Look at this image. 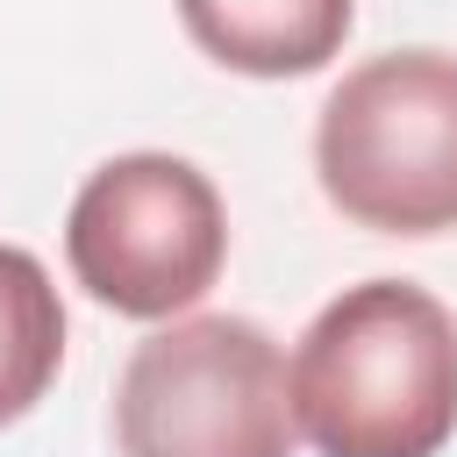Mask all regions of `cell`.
<instances>
[{
	"label": "cell",
	"instance_id": "6da1fadb",
	"mask_svg": "<svg viewBox=\"0 0 457 457\" xmlns=\"http://www.w3.org/2000/svg\"><path fill=\"white\" fill-rule=\"evenodd\" d=\"M286 378L314 457H443L457 436V314L414 278L343 286L293 343Z\"/></svg>",
	"mask_w": 457,
	"mask_h": 457
},
{
	"label": "cell",
	"instance_id": "7a4b0ae2",
	"mask_svg": "<svg viewBox=\"0 0 457 457\" xmlns=\"http://www.w3.org/2000/svg\"><path fill=\"white\" fill-rule=\"evenodd\" d=\"M328 207L371 236L457 228V50H386L343 71L314 121Z\"/></svg>",
	"mask_w": 457,
	"mask_h": 457
},
{
	"label": "cell",
	"instance_id": "3957f363",
	"mask_svg": "<svg viewBox=\"0 0 457 457\" xmlns=\"http://www.w3.org/2000/svg\"><path fill=\"white\" fill-rule=\"evenodd\" d=\"M293 443L286 350L250 314H179L114 378L121 457H293Z\"/></svg>",
	"mask_w": 457,
	"mask_h": 457
},
{
	"label": "cell",
	"instance_id": "277c9868",
	"mask_svg": "<svg viewBox=\"0 0 457 457\" xmlns=\"http://www.w3.org/2000/svg\"><path fill=\"white\" fill-rule=\"evenodd\" d=\"M64 264L100 307L129 321H179L228 264V207L193 157H107L71 193Z\"/></svg>",
	"mask_w": 457,
	"mask_h": 457
},
{
	"label": "cell",
	"instance_id": "5b68a950",
	"mask_svg": "<svg viewBox=\"0 0 457 457\" xmlns=\"http://www.w3.org/2000/svg\"><path fill=\"white\" fill-rule=\"evenodd\" d=\"M179 21L200 57L243 79H307L321 71L350 21L357 0H179Z\"/></svg>",
	"mask_w": 457,
	"mask_h": 457
},
{
	"label": "cell",
	"instance_id": "8992f818",
	"mask_svg": "<svg viewBox=\"0 0 457 457\" xmlns=\"http://www.w3.org/2000/svg\"><path fill=\"white\" fill-rule=\"evenodd\" d=\"M64 364V300L36 250L0 243V428L36 414Z\"/></svg>",
	"mask_w": 457,
	"mask_h": 457
}]
</instances>
